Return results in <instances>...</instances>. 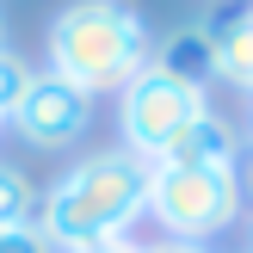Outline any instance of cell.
Returning <instances> with one entry per match:
<instances>
[{
	"instance_id": "cell-3",
	"label": "cell",
	"mask_w": 253,
	"mask_h": 253,
	"mask_svg": "<svg viewBox=\"0 0 253 253\" xmlns=\"http://www.w3.org/2000/svg\"><path fill=\"white\" fill-rule=\"evenodd\" d=\"M167 241H216L241 222V173L235 167H161L148 161V210Z\"/></svg>"
},
{
	"instance_id": "cell-10",
	"label": "cell",
	"mask_w": 253,
	"mask_h": 253,
	"mask_svg": "<svg viewBox=\"0 0 253 253\" xmlns=\"http://www.w3.org/2000/svg\"><path fill=\"white\" fill-rule=\"evenodd\" d=\"M31 81H37V68H31L12 43H0V124L19 111V99L31 93Z\"/></svg>"
},
{
	"instance_id": "cell-13",
	"label": "cell",
	"mask_w": 253,
	"mask_h": 253,
	"mask_svg": "<svg viewBox=\"0 0 253 253\" xmlns=\"http://www.w3.org/2000/svg\"><path fill=\"white\" fill-rule=\"evenodd\" d=\"M148 253H216V247H204V241H155Z\"/></svg>"
},
{
	"instance_id": "cell-1",
	"label": "cell",
	"mask_w": 253,
	"mask_h": 253,
	"mask_svg": "<svg viewBox=\"0 0 253 253\" xmlns=\"http://www.w3.org/2000/svg\"><path fill=\"white\" fill-rule=\"evenodd\" d=\"M148 210V161L130 148L81 155L49 192H37V229L56 253H81L99 241H124L130 222Z\"/></svg>"
},
{
	"instance_id": "cell-7",
	"label": "cell",
	"mask_w": 253,
	"mask_h": 253,
	"mask_svg": "<svg viewBox=\"0 0 253 253\" xmlns=\"http://www.w3.org/2000/svg\"><path fill=\"white\" fill-rule=\"evenodd\" d=\"M204 25H210V81L253 99V6H235Z\"/></svg>"
},
{
	"instance_id": "cell-9",
	"label": "cell",
	"mask_w": 253,
	"mask_h": 253,
	"mask_svg": "<svg viewBox=\"0 0 253 253\" xmlns=\"http://www.w3.org/2000/svg\"><path fill=\"white\" fill-rule=\"evenodd\" d=\"M12 222H37V185L31 173L0 161V229H12Z\"/></svg>"
},
{
	"instance_id": "cell-15",
	"label": "cell",
	"mask_w": 253,
	"mask_h": 253,
	"mask_svg": "<svg viewBox=\"0 0 253 253\" xmlns=\"http://www.w3.org/2000/svg\"><path fill=\"white\" fill-rule=\"evenodd\" d=\"M0 43H6V12H0Z\"/></svg>"
},
{
	"instance_id": "cell-8",
	"label": "cell",
	"mask_w": 253,
	"mask_h": 253,
	"mask_svg": "<svg viewBox=\"0 0 253 253\" xmlns=\"http://www.w3.org/2000/svg\"><path fill=\"white\" fill-rule=\"evenodd\" d=\"M155 62L179 81L210 86V25H185L179 37H167V49H155Z\"/></svg>"
},
{
	"instance_id": "cell-11",
	"label": "cell",
	"mask_w": 253,
	"mask_h": 253,
	"mask_svg": "<svg viewBox=\"0 0 253 253\" xmlns=\"http://www.w3.org/2000/svg\"><path fill=\"white\" fill-rule=\"evenodd\" d=\"M0 253H56V247L37 222H12V229H0Z\"/></svg>"
},
{
	"instance_id": "cell-14",
	"label": "cell",
	"mask_w": 253,
	"mask_h": 253,
	"mask_svg": "<svg viewBox=\"0 0 253 253\" xmlns=\"http://www.w3.org/2000/svg\"><path fill=\"white\" fill-rule=\"evenodd\" d=\"M241 173V198H253V148H247V167H235Z\"/></svg>"
},
{
	"instance_id": "cell-17",
	"label": "cell",
	"mask_w": 253,
	"mask_h": 253,
	"mask_svg": "<svg viewBox=\"0 0 253 253\" xmlns=\"http://www.w3.org/2000/svg\"><path fill=\"white\" fill-rule=\"evenodd\" d=\"M0 130H6V124H0Z\"/></svg>"
},
{
	"instance_id": "cell-12",
	"label": "cell",
	"mask_w": 253,
	"mask_h": 253,
	"mask_svg": "<svg viewBox=\"0 0 253 253\" xmlns=\"http://www.w3.org/2000/svg\"><path fill=\"white\" fill-rule=\"evenodd\" d=\"M81 253H148L142 241H130V235H124V241H99V247H81Z\"/></svg>"
},
{
	"instance_id": "cell-16",
	"label": "cell",
	"mask_w": 253,
	"mask_h": 253,
	"mask_svg": "<svg viewBox=\"0 0 253 253\" xmlns=\"http://www.w3.org/2000/svg\"><path fill=\"white\" fill-rule=\"evenodd\" d=\"M247 253H253V229H247Z\"/></svg>"
},
{
	"instance_id": "cell-5",
	"label": "cell",
	"mask_w": 253,
	"mask_h": 253,
	"mask_svg": "<svg viewBox=\"0 0 253 253\" xmlns=\"http://www.w3.org/2000/svg\"><path fill=\"white\" fill-rule=\"evenodd\" d=\"M6 130L19 136L25 148H43V155H56V148H74L86 130H93V99L74 93L68 81H56V74H37L31 93L19 99V111L6 118Z\"/></svg>"
},
{
	"instance_id": "cell-4",
	"label": "cell",
	"mask_w": 253,
	"mask_h": 253,
	"mask_svg": "<svg viewBox=\"0 0 253 253\" xmlns=\"http://www.w3.org/2000/svg\"><path fill=\"white\" fill-rule=\"evenodd\" d=\"M198 111H210V93H204V86H198V81H179V74H167L161 62H148V68L118 93V130H124V148H130V155H142V161H155L161 148H167L173 136L198 118Z\"/></svg>"
},
{
	"instance_id": "cell-6",
	"label": "cell",
	"mask_w": 253,
	"mask_h": 253,
	"mask_svg": "<svg viewBox=\"0 0 253 253\" xmlns=\"http://www.w3.org/2000/svg\"><path fill=\"white\" fill-rule=\"evenodd\" d=\"M155 161L161 167H241V130L210 105V111H198Z\"/></svg>"
},
{
	"instance_id": "cell-2",
	"label": "cell",
	"mask_w": 253,
	"mask_h": 253,
	"mask_svg": "<svg viewBox=\"0 0 253 253\" xmlns=\"http://www.w3.org/2000/svg\"><path fill=\"white\" fill-rule=\"evenodd\" d=\"M155 62V31L130 0H68L49 19V74L74 93H124Z\"/></svg>"
}]
</instances>
